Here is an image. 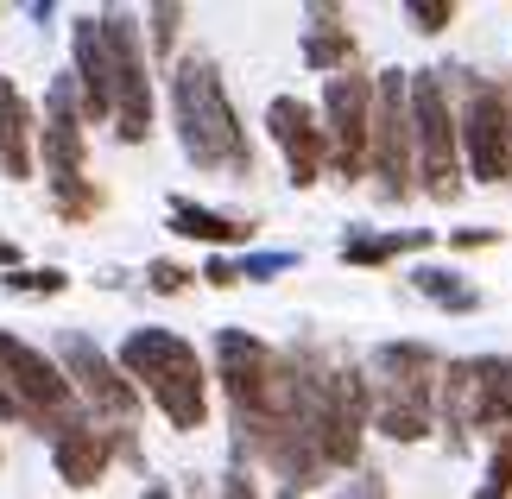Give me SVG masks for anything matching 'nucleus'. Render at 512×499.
Returning <instances> with one entry per match:
<instances>
[{
	"instance_id": "423d86ee",
	"label": "nucleus",
	"mask_w": 512,
	"mask_h": 499,
	"mask_svg": "<svg viewBox=\"0 0 512 499\" xmlns=\"http://www.w3.org/2000/svg\"><path fill=\"white\" fill-rule=\"evenodd\" d=\"M0 379H7V392H13V405L19 417H26L32 430H51V436H64L76 430L83 417H76V386L64 373H57L38 348H26L19 335L0 329Z\"/></svg>"
},
{
	"instance_id": "473e14b6",
	"label": "nucleus",
	"mask_w": 512,
	"mask_h": 499,
	"mask_svg": "<svg viewBox=\"0 0 512 499\" xmlns=\"http://www.w3.org/2000/svg\"><path fill=\"white\" fill-rule=\"evenodd\" d=\"M146 499H171V493H165V487H146Z\"/></svg>"
},
{
	"instance_id": "6e6552de",
	"label": "nucleus",
	"mask_w": 512,
	"mask_h": 499,
	"mask_svg": "<svg viewBox=\"0 0 512 499\" xmlns=\"http://www.w3.org/2000/svg\"><path fill=\"white\" fill-rule=\"evenodd\" d=\"M512 411V367L494 354H475V361H449L443 373V417H449V443H462L468 430H506Z\"/></svg>"
},
{
	"instance_id": "39448f33",
	"label": "nucleus",
	"mask_w": 512,
	"mask_h": 499,
	"mask_svg": "<svg viewBox=\"0 0 512 499\" xmlns=\"http://www.w3.org/2000/svg\"><path fill=\"white\" fill-rule=\"evenodd\" d=\"M76 76H57L51 95H45V171H51V190H57V209L70 215V222H83V215H95V196L83 184V102H76Z\"/></svg>"
},
{
	"instance_id": "412c9836",
	"label": "nucleus",
	"mask_w": 512,
	"mask_h": 499,
	"mask_svg": "<svg viewBox=\"0 0 512 499\" xmlns=\"http://www.w3.org/2000/svg\"><path fill=\"white\" fill-rule=\"evenodd\" d=\"M411 285H418L430 304H443V310H475V304H481V291L468 285V278L443 272V266H418V272H411Z\"/></svg>"
},
{
	"instance_id": "f257e3e1",
	"label": "nucleus",
	"mask_w": 512,
	"mask_h": 499,
	"mask_svg": "<svg viewBox=\"0 0 512 499\" xmlns=\"http://www.w3.org/2000/svg\"><path fill=\"white\" fill-rule=\"evenodd\" d=\"M171 108H177V139H184L196 171H253V146L241 121H234V102L222 89L209 57H184L171 76Z\"/></svg>"
},
{
	"instance_id": "aec40b11",
	"label": "nucleus",
	"mask_w": 512,
	"mask_h": 499,
	"mask_svg": "<svg viewBox=\"0 0 512 499\" xmlns=\"http://www.w3.org/2000/svg\"><path fill=\"white\" fill-rule=\"evenodd\" d=\"M411 247H430V228H405V234H348L342 259L348 266H380V259H399Z\"/></svg>"
},
{
	"instance_id": "c756f323",
	"label": "nucleus",
	"mask_w": 512,
	"mask_h": 499,
	"mask_svg": "<svg viewBox=\"0 0 512 499\" xmlns=\"http://www.w3.org/2000/svg\"><path fill=\"white\" fill-rule=\"evenodd\" d=\"M487 241H494V228H462L456 234V247H487Z\"/></svg>"
},
{
	"instance_id": "b1692460",
	"label": "nucleus",
	"mask_w": 512,
	"mask_h": 499,
	"mask_svg": "<svg viewBox=\"0 0 512 499\" xmlns=\"http://www.w3.org/2000/svg\"><path fill=\"white\" fill-rule=\"evenodd\" d=\"M177 26H184V7H152V45H159V51H171Z\"/></svg>"
},
{
	"instance_id": "393cba45",
	"label": "nucleus",
	"mask_w": 512,
	"mask_h": 499,
	"mask_svg": "<svg viewBox=\"0 0 512 499\" xmlns=\"http://www.w3.org/2000/svg\"><path fill=\"white\" fill-rule=\"evenodd\" d=\"M285 266H298V259H291V253H253V259H241V278H272Z\"/></svg>"
},
{
	"instance_id": "f3484780",
	"label": "nucleus",
	"mask_w": 512,
	"mask_h": 499,
	"mask_svg": "<svg viewBox=\"0 0 512 499\" xmlns=\"http://www.w3.org/2000/svg\"><path fill=\"white\" fill-rule=\"evenodd\" d=\"M32 108L13 89V76H0V177H32Z\"/></svg>"
},
{
	"instance_id": "9d476101",
	"label": "nucleus",
	"mask_w": 512,
	"mask_h": 499,
	"mask_svg": "<svg viewBox=\"0 0 512 499\" xmlns=\"http://www.w3.org/2000/svg\"><path fill=\"white\" fill-rule=\"evenodd\" d=\"M323 121H329V158H336V177L354 184L373 165V76H329L323 89Z\"/></svg>"
},
{
	"instance_id": "7c9ffc66",
	"label": "nucleus",
	"mask_w": 512,
	"mask_h": 499,
	"mask_svg": "<svg viewBox=\"0 0 512 499\" xmlns=\"http://www.w3.org/2000/svg\"><path fill=\"white\" fill-rule=\"evenodd\" d=\"M506 493H512V487H506V481H500V474H487V487H481V493H475V499H506Z\"/></svg>"
},
{
	"instance_id": "c85d7f7f",
	"label": "nucleus",
	"mask_w": 512,
	"mask_h": 499,
	"mask_svg": "<svg viewBox=\"0 0 512 499\" xmlns=\"http://www.w3.org/2000/svg\"><path fill=\"white\" fill-rule=\"evenodd\" d=\"M222 499H260V487H253V481H247V474H241V468H234V474H228V481H222Z\"/></svg>"
},
{
	"instance_id": "1a4fd4ad",
	"label": "nucleus",
	"mask_w": 512,
	"mask_h": 499,
	"mask_svg": "<svg viewBox=\"0 0 512 499\" xmlns=\"http://www.w3.org/2000/svg\"><path fill=\"white\" fill-rule=\"evenodd\" d=\"M411 127H418V177L424 190L449 203L462 190V171H456V114H449V95H443V70H424L411 76Z\"/></svg>"
},
{
	"instance_id": "a211bd4d",
	"label": "nucleus",
	"mask_w": 512,
	"mask_h": 499,
	"mask_svg": "<svg viewBox=\"0 0 512 499\" xmlns=\"http://www.w3.org/2000/svg\"><path fill=\"white\" fill-rule=\"evenodd\" d=\"M348 57H354V38L342 26V13L317 7L310 13V32H304V64L310 70H348Z\"/></svg>"
},
{
	"instance_id": "72a5a7b5",
	"label": "nucleus",
	"mask_w": 512,
	"mask_h": 499,
	"mask_svg": "<svg viewBox=\"0 0 512 499\" xmlns=\"http://www.w3.org/2000/svg\"><path fill=\"white\" fill-rule=\"evenodd\" d=\"M506 430H512V411H506Z\"/></svg>"
},
{
	"instance_id": "9b49d317",
	"label": "nucleus",
	"mask_w": 512,
	"mask_h": 499,
	"mask_svg": "<svg viewBox=\"0 0 512 499\" xmlns=\"http://www.w3.org/2000/svg\"><path fill=\"white\" fill-rule=\"evenodd\" d=\"M102 32H108V70H114V133L127 146H140L152 133V83H146L140 26L127 13H102Z\"/></svg>"
},
{
	"instance_id": "f03ea898",
	"label": "nucleus",
	"mask_w": 512,
	"mask_h": 499,
	"mask_svg": "<svg viewBox=\"0 0 512 499\" xmlns=\"http://www.w3.org/2000/svg\"><path fill=\"white\" fill-rule=\"evenodd\" d=\"M298 424L310 436L323 468H348L361 462V430H367V411H373V392L361 373H323L310 354H298Z\"/></svg>"
},
{
	"instance_id": "2f4dec72",
	"label": "nucleus",
	"mask_w": 512,
	"mask_h": 499,
	"mask_svg": "<svg viewBox=\"0 0 512 499\" xmlns=\"http://www.w3.org/2000/svg\"><path fill=\"white\" fill-rule=\"evenodd\" d=\"M0 266H13V272H19V247H13V241H0Z\"/></svg>"
},
{
	"instance_id": "0eeeda50",
	"label": "nucleus",
	"mask_w": 512,
	"mask_h": 499,
	"mask_svg": "<svg viewBox=\"0 0 512 499\" xmlns=\"http://www.w3.org/2000/svg\"><path fill=\"white\" fill-rule=\"evenodd\" d=\"M411 158H418V127H411V76L380 70L373 76V177L380 196H411Z\"/></svg>"
},
{
	"instance_id": "6ab92c4d",
	"label": "nucleus",
	"mask_w": 512,
	"mask_h": 499,
	"mask_svg": "<svg viewBox=\"0 0 512 499\" xmlns=\"http://www.w3.org/2000/svg\"><path fill=\"white\" fill-rule=\"evenodd\" d=\"M171 228H177V234H190V241H209V247H241L247 234H253V222L215 215V209H203V203H184V196L171 203Z\"/></svg>"
},
{
	"instance_id": "cd10ccee",
	"label": "nucleus",
	"mask_w": 512,
	"mask_h": 499,
	"mask_svg": "<svg viewBox=\"0 0 512 499\" xmlns=\"http://www.w3.org/2000/svg\"><path fill=\"white\" fill-rule=\"evenodd\" d=\"M209 285H241V266H234V259H209Z\"/></svg>"
},
{
	"instance_id": "ddd939ff",
	"label": "nucleus",
	"mask_w": 512,
	"mask_h": 499,
	"mask_svg": "<svg viewBox=\"0 0 512 499\" xmlns=\"http://www.w3.org/2000/svg\"><path fill=\"white\" fill-rule=\"evenodd\" d=\"M57 354H64V379H70V386L83 392V398H89V405L102 411V417H114V424L127 430V417L140 411V392H133L127 379L114 373L108 354L95 348L89 335H64V342H57Z\"/></svg>"
},
{
	"instance_id": "a878e982",
	"label": "nucleus",
	"mask_w": 512,
	"mask_h": 499,
	"mask_svg": "<svg viewBox=\"0 0 512 499\" xmlns=\"http://www.w3.org/2000/svg\"><path fill=\"white\" fill-rule=\"evenodd\" d=\"M146 278H152V291H184V285H190V272H184V266H171V259H152V272H146Z\"/></svg>"
},
{
	"instance_id": "7ed1b4c3",
	"label": "nucleus",
	"mask_w": 512,
	"mask_h": 499,
	"mask_svg": "<svg viewBox=\"0 0 512 499\" xmlns=\"http://www.w3.org/2000/svg\"><path fill=\"white\" fill-rule=\"evenodd\" d=\"M121 367L146 386V398L171 417V430H203L209 417V386H203V361L184 335L171 329H133L121 342Z\"/></svg>"
},
{
	"instance_id": "20e7f679",
	"label": "nucleus",
	"mask_w": 512,
	"mask_h": 499,
	"mask_svg": "<svg viewBox=\"0 0 512 499\" xmlns=\"http://www.w3.org/2000/svg\"><path fill=\"white\" fill-rule=\"evenodd\" d=\"M373 417L392 443H424L430 436V405L443 392V367L424 342H386L373 348Z\"/></svg>"
},
{
	"instance_id": "bb28decb",
	"label": "nucleus",
	"mask_w": 512,
	"mask_h": 499,
	"mask_svg": "<svg viewBox=\"0 0 512 499\" xmlns=\"http://www.w3.org/2000/svg\"><path fill=\"white\" fill-rule=\"evenodd\" d=\"M342 499H386V474H361V481H348Z\"/></svg>"
},
{
	"instance_id": "2eb2a0df",
	"label": "nucleus",
	"mask_w": 512,
	"mask_h": 499,
	"mask_svg": "<svg viewBox=\"0 0 512 499\" xmlns=\"http://www.w3.org/2000/svg\"><path fill=\"white\" fill-rule=\"evenodd\" d=\"M76 89H83V114H89V121H114V70H108L102 13L76 19Z\"/></svg>"
},
{
	"instance_id": "4468645a",
	"label": "nucleus",
	"mask_w": 512,
	"mask_h": 499,
	"mask_svg": "<svg viewBox=\"0 0 512 499\" xmlns=\"http://www.w3.org/2000/svg\"><path fill=\"white\" fill-rule=\"evenodd\" d=\"M266 127H272V139H279V152L291 165V184L310 190L317 171H323V152H329V127H317V108L298 102V95H279V102L266 108Z\"/></svg>"
},
{
	"instance_id": "dca6fc26",
	"label": "nucleus",
	"mask_w": 512,
	"mask_h": 499,
	"mask_svg": "<svg viewBox=\"0 0 512 499\" xmlns=\"http://www.w3.org/2000/svg\"><path fill=\"white\" fill-rule=\"evenodd\" d=\"M114 449H133L127 443V430L121 436H108V430H89V424H76V430H64L51 443V455H57V474H64L70 487H95L108 474V455Z\"/></svg>"
},
{
	"instance_id": "5701e85b",
	"label": "nucleus",
	"mask_w": 512,
	"mask_h": 499,
	"mask_svg": "<svg viewBox=\"0 0 512 499\" xmlns=\"http://www.w3.org/2000/svg\"><path fill=\"white\" fill-rule=\"evenodd\" d=\"M64 285H70V278L57 272V266H38V272H13L7 278V291H64Z\"/></svg>"
},
{
	"instance_id": "f8f14e48",
	"label": "nucleus",
	"mask_w": 512,
	"mask_h": 499,
	"mask_svg": "<svg viewBox=\"0 0 512 499\" xmlns=\"http://www.w3.org/2000/svg\"><path fill=\"white\" fill-rule=\"evenodd\" d=\"M462 146L481 184H506L512 177V102L500 83H468L462 108Z\"/></svg>"
},
{
	"instance_id": "4be33fe9",
	"label": "nucleus",
	"mask_w": 512,
	"mask_h": 499,
	"mask_svg": "<svg viewBox=\"0 0 512 499\" xmlns=\"http://www.w3.org/2000/svg\"><path fill=\"white\" fill-rule=\"evenodd\" d=\"M411 26H418V32H443L449 26V19H456V7H449V0H411Z\"/></svg>"
}]
</instances>
